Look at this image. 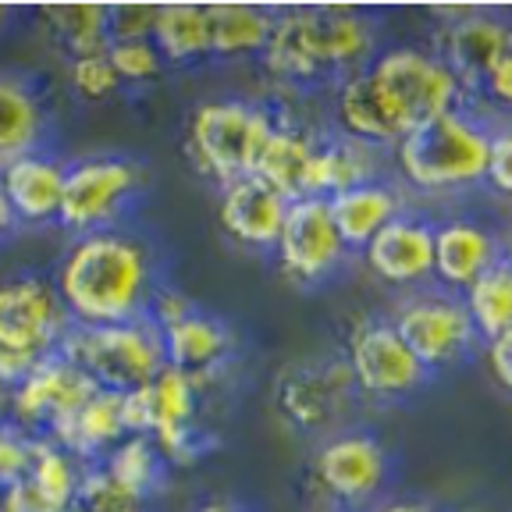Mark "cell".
Here are the masks:
<instances>
[{
	"label": "cell",
	"instance_id": "obj_1",
	"mask_svg": "<svg viewBox=\"0 0 512 512\" xmlns=\"http://www.w3.org/2000/svg\"><path fill=\"white\" fill-rule=\"evenodd\" d=\"M54 285L75 328H104L143 320L164 281L150 242L125 228H111L75 239L57 267Z\"/></svg>",
	"mask_w": 512,
	"mask_h": 512
},
{
	"label": "cell",
	"instance_id": "obj_2",
	"mask_svg": "<svg viewBox=\"0 0 512 512\" xmlns=\"http://www.w3.org/2000/svg\"><path fill=\"white\" fill-rule=\"evenodd\" d=\"M377 57V29L363 11L342 4L274 11V29L267 40L264 68L281 82L349 79L367 72Z\"/></svg>",
	"mask_w": 512,
	"mask_h": 512
},
{
	"label": "cell",
	"instance_id": "obj_3",
	"mask_svg": "<svg viewBox=\"0 0 512 512\" xmlns=\"http://www.w3.org/2000/svg\"><path fill=\"white\" fill-rule=\"evenodd\" d=\"M392 150L399 175L413 189L459 192L480 185L488 175L491 128L459 107L409 128Z\"/></svg>",
	"mask_w": 512,
	"mask_h": 512
},
{
	"label": "cell",
	"instance_id": "obj_4",
	"mask_svg": "<svg viewBox=\"0 0 512 512\" xmlns=\"http://www.w3.org/2000/svg\"><path fill=\"white\" fill-rule=\"evenodd\" d=\"M274 121L278 118L267 107L249 104L239 96L207 100L189 114L185 153L203 175H210L224 189L256 171V160H260Z\"/></svg>",
	"mask_w": 512,
	"mask_h": 512
},
{
	"label": "cell",
	"instance_id": "obj_5",
	"mask_svg": "<svg viewBox=\"0 0 512 512\" xmlns=\"http://www.w3.org/2000/svg\"><path fill=\"white\" fill-rule=\"evenodd\" d=\"M61 352L93 377L96 388L118 395L143 388L168 367L164 338L150 317L104 324V328H72Z\"/></svg>",
	"mask_w": 512,
	"mask_h": 512
},
{
	"label": "cell",
	"instance_id": "obj_6",
	"mask_svg": "<svg viewBox=\"0 0 512 512\" xmlns=\"http://www.w3.org/2000/svg\"><path fill=\"white\" fill-rule=\"evenodd\" d=\"M146 185V171L139 160L125 153H93L79 157L64 171V196L57 210V224L75 239L93 232L121 228V217Z\"/></svg>",
	"mask_w": 512,
	"mask_h": 512
},
{
	"label": "cell",
	"instance_id": "obj_7",
	"mask_svg": "<svg viewBox=\"0 0 512 512\" xmlns=\"http://www.w3.org/2000/svg\"><path fill=\"white\" fill-rule=\"evenodd\" d=\"M367 79L406 132L448 111H459L466 96L459 79L448 72V64L424 47L377 50V57L367 64Z\"/></svg>",
	"mask_w": 512,
	"mask_h": 512
},
{
	"label": "cell",
	"instance_id": "obj_8",
	"mask_svg": "<svg viewBox=\"0 0 512 512\" xmlns=\"http://www.w3.org/2000/svg\"><path fill=\"white\" fill-rule=\"evenodd\" d=\"M72 317L64 310L57 285L36 274H15L0 281V345L32 360H47L61 352L72 331Z\"/></svg>",
	"mask_w": 512,
	"mask_h": 512
},
{
	"label": "cell",
	"instance_id": "obj_9",
	"mask_svg": "<svg viewBox=\"0 0 512 512\" xmlns=\"http://www.w3.org/2000/svg\"><path fill=\"white\" fill-rule=\"evenodd\" d=\"M349 374L356 392L381 402L409 399L431 381V370L416 360L392 320H360L349 335Z\"/></svg>",
	"mask_w": 512,
	"mask_h": 512
},
{
	"label": "cell",
	"instance_id": "obj_10",
	"mask_svg": "<svg viewBox=\"0 0 512 512\" xmlns=\"http://www.w3.org/2000/svg\"><path fill=\"white\" fill-rule=\"evenodd\" d=\"M392 328L431 374L466 360L477 345L470 313H466L463 299L452 292H416V296L402 299L392 317Z\"/></svg>",
	"mask_w": 512,
	"mask_h": 512
},
{
	"label": "cell",
	"instance_id": "obj_11",
	"mask_svg": "<svg viewBox=\"0 0 512 512\" xmlns=\"http://www.w3.org/2000/svg\"><path fill=\"white\" fill-rule=\"evenodd\" d=\"M278 267L292 285H320L342 267L345 242L331 221L328 200L320 196H303L288 203L285 224L274 242Z\"/></svg>",
	"mask_w": 512,
	"mask_h": 512
},
{
	"label": "cell",
	"instance_id": "obj_12",
	"mask_svg": "<svg viewBox=\"0 0 512 512\" xmlns=\"http://www.w3.org/2000/svg\"><path fill=\"white\" fill-rule=\"evenodd\" d=\"M96 384L82 367H75L64 352H54L36 363L18 388H11V416L25 434H54L64 420H72L89 399Z\"/></svg>",
	"mask_w": 512,
	"mask_h": 512
},
{
	"label": "cell",
	"instance_id": "obj_13",
	"mask_svg": "<svg viewBox=\"0 0 512 512\" xmlns=\"http://www.w3.org/2000/svg\"><path fill=\"white\" fill-rule=\"evenodd\" d=\"M356 395V381L345 360H306L296 367L281 370L274 402L281 416L303 434L328 431L338 424V416L349 409Z\"/></svg>",
	"mask_w": 512,
	"mask_h": 512
},
{
	"label": "cell",
	"instance_id": "obj_14",
	"mask_svg": "<svg viewBox=\"0 0 512 512\" xmlns=\"http://www.w3.org/2000/svg\"><path fill=\"white\" fill-rule=\"evenodd\" d=\"M317 484L345 505L370 502L388 480V452L374 434L345 431L328 438L313 459Z\"/></svg>",
	"mask_w": 512,
	"mask_h": 512
},
{
	"label": "cell",
	"instance_id": "obj_15",
	"mask_svg": "<svg viewBox=\"0 0 512 512\" xmlns=\"http://www.w3.org/2000/svg\"><path fill=\"white\" fill-rule=\"evenodd\" d=\"M363 260L395 288L424 285L434 278V224L416 214H399L363 246Z\"/></svg>",
	"mask_w": 512,
	"mask_h": 512
},
{
	"label": "cell",
	"instance_id": "obj_16",
	"mask_svg": "<svg viewBox=\"0 0 512 512\" xmlns=\"http://www.w3.org/2000/svg\"><path fill=\"white\" fill-rule=\"evenodd\" d=\"M288 203L278 189L264 182V178L246 175L239 182L224 185L221 203H217V221H221L224 235L235 239L239 246L249 249H274L285 224Z\"/></svg>",
	"mask_w": 512,
	"mask_h": 512
},
{
	"label": "cell",
	"instance_id": "obj_17",
	"mask_svg": "<svg viewBox=\"0 0 512 512\" xmlns=\"http://www.w3.org/2000/svg\"><path fill=\"white\" fill-rule=\"evenodd\" d=\"M64 171H68V160L54 157L50 150L25 153L0 168V189L8 196V207L18 224H32V228L57 224Z\"/></svg>",
	"mask_w": 512,
	"mask_h": 512
},
{
	"label": "cell",
	"instance_id": "obj_18",
	"mask_svg": "<svg viewBox=\"0 0 512 512\" xmlns=\"http://www.w3.org/2000/svg\"><path fill=\"white\" fill-rule=\"evenodd\" d=\"M498 260H502V242L488 224L473 217H445L434 224V278L445 288L466 292Z\"/></svg>",
	"mask_w": 512,
	"mask_h": 512
},
{
	"label": "cell",
	"instance_id": "obj_19",
	"mask_svg": "<svg viewBox=\"0 0 512 512\" xmlns=\"http://www.w3.org/2000/svg\"><path fill=\"white\" fill-rule=\"evenodd\" d=\"M160 338H164V360H168V367L182 370V374L196 377L203 384L232 360L235 352L232 328L221 317H214V313L200 310V306L189 317L178 320V324L160 331Z\"/></svg>",
	"mask_w": 512,
	"mask_h": 512
},
{
	"label": "cell",
	"instance_id": "obj_20",
	"mask_svg": "<svg viewBox=\"0 0 512 512\" xmlns=\"http://www.w3.org/2000/svg\"><path fill=\"white\" fill-rule=\"evenodd\" d=\"M505 29L509 22L491 11L473 8L466 18L445 25L441 32V61L448 64V72L456 75L463 89H480L488 79L491 64H495L498 50H502Z\"/></svg>",
	"mask_w": 512,
	"mask_h": 512
},
{
	"label": "cell",
	"instance_id": "obj_21",
	"mask_svg": "<svg viewBox=\"0 0 512 512\" xmlns=\"http://www.w3.org/2000/svg\"><path fill=\"white\" fill-rule=\"evenodd\" d=\"M381 164V146L360 143V139H349L342 132L331 139H317L310 171H306L303 196L331 200V196L356 189V185L381 182Z\"/></svg>",
	"mask_w": 512,
	"mask_h": 512
},
{
	"label": "cell",
	"instance_id": "obj_22",
	"mask_svg": "<svg viewBox=\"0 0 512 512\" xmlns=\"http://www.w3.org/2000/svg\"><path fill=\"white\" fill-rule=\"evenodd\" d=\"M50 114L36 82L18 72H0V168L25 153L47 150Z\"/></svg>",
	"mask_w": 512,
	"mask_h": 512
},
{
	"label": "cell",
	"instance_id": "obj_23",
	"mask_svg": "<svg viewBox=\"0 0 512 512\" xmlns=\"http://www.w3.org/2000/svg\"><path fill=\"white\" fill-rule=\"evenodd\" d=\"M47 438H54L61 448H68L82 466H100L107 452H111L118 441L128 438L121 395L96 388L93 399H89L72 420H64L54 434H47Z\"/></svg>",
	"mask_w": 512,
	"mask_h": 512
},
{
	"label": "cell",
	"instance_id": "obj_24",
	"mask_svg": "<svg viewBox=\"0 0 512 512\" xmlns=\"http://www.w3.org/2000/svg\"><path fill=\"white\" fill-rule=\"evenodd\" d=\"M335 118H338V125H342V136L381 146V150H388V146H395L406 136L402 121L392 114V107L384 104V96L374 89L367 72H356L338 82Z\"/></svg>",
	"mask_w": 512,
	"mask_h": 512
},
{
	"label": "cell",
	"instance_id": "obj_25",
	"mask_svg": "<svg viewBox=\"0 0 512 512\" xmlns=\"http://www.w3.org/2000/svg\"><path fill=\"white\" fill-rule=\"evenodd\" d=\"M331 221H335L338 235H342L345 249H363L384 224L406 214L402 207V192L392 182H367L356 189H345L328 200Z\"/></svg>",
	"mask_w": 512,
	"mask_h": 512
},
{
	"label": "cell",
	"instance_id": "obj_26",
	"mask_svg": "<svg viewBox=\"0 0 512 512\" xmlns=\"http://www.w3.org/2000/svg\"><path fill=\"white\" fill-rule=\"evenodd\" d=\"M210 57H260L271 40L274 11L260 4H203Z\"/></svg>",
	"mask_w": 512,
	"mask_h": 512
},
{
	"label": "cell",
	"instance_id": "obj_27",
	"mask_svg": "<svg viewBox=\"0 0 512 512\" xmlns=\"http://www.w3.org/2000/svg\"><path fill=\"white\" fill-rule=\"evenodd\" d=\"M313 150H317V136H310L306 128L292 125V121H274L253 175L264 178L285 200H303V185H306Z\"/></svg>",
	"mask_w": 512,
	"mask_h": 512
},
{
	"label": "cell",
	"instance_id": "obj_28",
	"mask_svg": "<svg viewBox=\"0 0 512 512\" xmlns=\"http://www.w3.org/2000/svg\"><path fill=\"white\" fill-rule=\"evenodd\" d=\"M100 470L125 488L139 502H150L160 488H164V473H168V459L160 456V448L146 434H128L125 441L111 448L100 463Z\"/></svg>",
	"mask_w": 512,
	"mask_h": 512
},
{
	"label": "cell",
	"instance_id": "obj_29",
	"mask_svg": "<svg viewBox=\"0 0 512 512\" xmlns=\"http://www.w3.org/2000/svg\"><path fill=\"white\" fill-rule=\"evenodd\" d=\"M40 25L72 57L104 54L107 50V4H43L36 11Z\"/></svg>",
	"mask_w": 512,
	"mask_h": 512
},
{
	"label": "cell",
	"instance_id": "obj_30",
	"mask_svg": "<svg viewBox=\"0 0 512 512\" xmlns=\"http://www.w3.org/2000/svg\"><path fill=\"white\" fill-rule=\"evenodd\" d=\"M150 40L160 50L164 64H192L200 57H210L203 4H157Z\"/></svg>",
	"mask_w": 512,
	"mask_h": 512
},
{
	"label": "cell",
	"instance_id": "obj_31",
	"mask_svg": "<svg viewBox=\"0 0 512 512\" xmlns=\"http://www.w3.org/2000/svg\"><path fill=\"white\" fill-rule=\"evenodd\" d=\"M82 470H86V466H82L68 448H61L54 438H47V434H32L29 473H25V477L32 480V488L40 491L57 512H68V505H72V498H75V488H79V480H82Z\"/></svg>",
	"mask_w": 512,
	"mask_h": 512
},
{
	"label": "cell",
	"instance_id": "obj_32",
	"mask_svg": "<svg viewBox=\"0 0 512 512\" xmlns=\"http://www.w3.org/2000/svg\"><path fill=\"white\" fill-rule=\"evenodd\" d=\"M463 306L477 338H495L512 328V267L498 260L463 292Z\"/></svg>",
	"mask_w": 512,
	"mask_h": 512
},
{
	"label": "cell",
	"instance_id": "obj_33",
	"mask_svg": "<svg viewBox=\"0 0 512 512\" xmlns=\"http://www.w3.org/2000/svg\"><path fill=\"white\" fill-rule=\"evenodd\" d=\"M146 502L132 498L125 488H118L100 466H86L82 470L75 498L68 505V512H143Z\"/></svg>",
	"mask_w": 512,
	"mask_h": 512
},
{
	"label": "cell",
	"instance_id": "obj_34",
	"mask_svg": "<svg viewBox=\"0 0 512 512\" xmlns=\"http://www.w3.org/2000/svg\"><path fill=\"white\" fill-rule=\"evenodd\" d=\"M107 61L121 86H143L164 72V57L153 47V40H114L107 43Z\"/></svg>",
	"mask_w": 512,
	"mask_h": 512
},
{
	"label": "cell",
	"instance_id": "obj_35",
	"mask_svg": "<svg viewBox=\"0 0 512 512\" xmlns=\"http://www.w3.org/2000/svg\"><path fill=\"white\" fill-rule=\"evenodd\" d=\"M68 82H72L75 96H82L89 104H100V100H107V96H114L121 89L111 61H107V50L104 54L72 57L68 61Z\"/></svg>",
	"mask_w": 512,
	"mask_h": 512
},
{
	"label": "cell",
	"instance_id": "obj_36",
	"mask_svg": "<svg viewBox=\"0 0 512 512\" xmlns=\"http://www.w3.org/2000/svg\"><path fill=\"white\" fill-rule=\"evenodd\" d=\"M157 4H107V40H150Z\"/></svg>",
	"mask_w": 512,
	"mask_h": 512
},
{
	"label": "cell",
	"instance_id": "obj_37",
	"mask_svg": "<svg viewBox=\"0 0 512 512\" xmlns=\"http://www.w3.org/2000/svg\"><path fill=\"white\" fill-rule=\"evenodd\" d=\"M29 441L32 434L18 431L15 424H4L0 431V491H8L29 473Z\"/></svg>",
	"mask_w": 512,
	"mask_h": 512
},
{
	"label": "cell",
	"instance_id": "obj_38",
	"mask_svg": "<svg viewBox=\"0 0 512 512\" xmlns=\"http://www.w3.org/2000/svg\"><path fill=\"white\" fill-rule=\"evenodd\" d=\"M484 182H488L498 196L512 200V125L495 128V132H491L488 175H484Z\"/></svg>",
	"mask_w": 512,
	"mask_h": 512
},
{
	"label": "cell",
	"instance_id": "obj_39",
	"mask_svg": "<svg viewBox=\"0 0 512 512\" xmlns=\"http://www.w3.org/2000/svg\"><path fill=\"white\" fill-rule=\"evenodd\" d=\"M480 93L488 96L491 104L498 107H512V22L505 29V40H502V50H498L495 64H491L488 79L480 86Z\"/></svg>",
	"mask_w": 512,
	"mask_h": 512
},
{
	"label": "cell",
	"instance_id": "obj_40",
	"mask_svg": "<svg viewBox=\"0 0 512 512\" xmlns=\"http://www.w3.org/2000/svg\"><path fill=\"white\" fill-rule=\"evenodd\" d=\"M192 310H196V303H192V299L185 296L182 288H175V285H160L157 292H153L146 317H150L153 324H157V328L164 331V328H171V324H178L182 317H189Z\"/></svg>",
	"mask_w": 512,
	"mask_h": 512
},
{
	"label": "cell",
	"instance_id": "obj_41",
	"mask_svg": "<svg viewBox=\"0 0 512 512\" xmlns=\"http://www.w3.org/2000/svg\"><path fill=\"white\" fill-rule=\"evenodd\" d=\"M0 512H57V509L32 488L29 477H22L8 491H0Z\"/></svg>",
	"mask_w": 512,
	"mask_h": 512
},
{
	"label": "cell",
	"instance_id": "obj_42",
	"mask_svg": "<svg viewBox=\"0 0 512 512\" xmlns=\"http://www.w3.org/2000/svg\"><path fill=\"white\" fill-rule=\"evenodd\" d=\"M488 367L505 392H512V328L488 338Z\"/></svg>",
	"mask_w": 512,
	"mask_h": 512
},
{
	"label": "cell",
	"instance_id": "obj_43",
	"mask_svg": "<svg viewBox=\"0 0 512 512\" xmlns=\"http://www.w3.org/2000/svg\"><path fill=\"white\" fill-rule=\"evenodd\" d=\"M36 363H43V360H32V356H22V352H11L0 345V384H4V388H18V384L36 370Z\"/></svg>",
	"mask_w": 512,
	"mask_h": 512
},
{
	"label": "cell",
	"instance_id": "obj_44",
	"mask_svg": "<svg viewBox=\"0 0 512 512\" xmlns=\"http://www.w3.org/2000/svg\"><path fill=\"white\" fill-rule=\"evenodd\" d=\"M377 512H441V509H434V505H427V502H413V498H402V502L381 505Z\"/></svg>",
	"mask_w": 512,
	"mask_h": 512
},
{
	"label": "cell",
	"instance_id": "obj_45",
	"mask_svg": "<svg viewBox=\"0 0 512 512\" xmlns=\"http://www.w3.org/2000/svg\"><path fill=\"white\" fill-rule=\"evenodd\" d=\"M15 228H18V221H15V214H11V207H8V196H4V189H0V239H8Z\"/></svg>",
	"mask_w": 512,
	"mask_h": 512
},
{
	"label": "cell",
	"instance_id": "obj_46",
	"mask_svg": "<svg viewBox=\"0 0 512 512\" xmlns=\"http://www.w3.org/2000/svg\"><path fill=\"white\" fill-rule=\"evenodd\" d=\"M196 512H242V509H235L232 502H207V505H200Z\"/></svg>",
	"mask_w": 512,
	"mask_h": 512
},
{
	"label": "cell",
	"instance_id": "obj_47",
	"mask_svg": "<svg viewBox=\"0 0 512 512\" xmlns=\"http://www.w3.org/2000/svg\"><path fill=\"white\" fill-rule=\"evenodd\" d=\"M11 18H15V8L0 4V32H4V25H11Z\"/></svg>",
	"mask_w": 512,
	"mask_h": 512
},
{
	"label": "cell",
	"instance_id": "obj_48",
	"mask_svg": "<svg viewBox=\"0 0 512 512\" xmlns=\"http://www.w3.org/2000/svg\"><path fill=\"white\" fill-rule=\"evenodd\" d=\"M502 260L512 267V235H509V242H505V249H502Z\"/></svg>",
	"mask_w": 512,
	"mask_h": 512
},
{
	"label": "cell",
	"instance_id": "obj_49",
	"mask_svg": "<svg viewBox=\"0 0 512 512\" xmlns=\"http://www.w3.org/2000/svg\"><path fill=\"white\" fill-rule=\"evenodd\" d=\"M0 431H4V420H0Z\"/></svg>",
	"mask_w": 512,
	"mask_h": 512
}]
</instances>
